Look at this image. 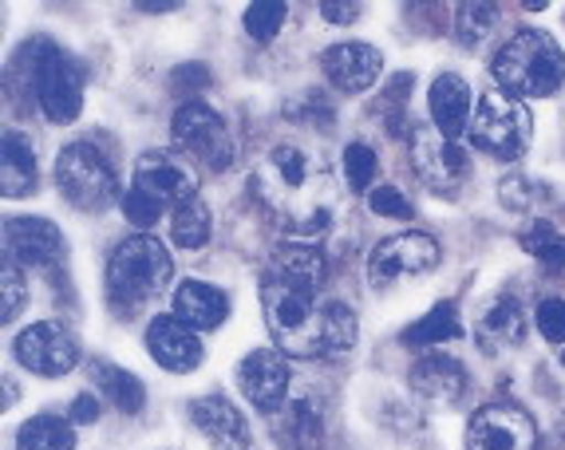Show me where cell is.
Here are the masks:
<instances>
[{
    "instance_id": "1",
    "label": "cell",
    "mask_w": 565,
    "mask_h": 450,
    "mask_svg": "<svg viewBox=\"0 0 565 450\" xmlns=\"http://www.w3.org/2000/svg\"><path fill=\"white\" fill-rule=\"evenodd\" d=\"M262 312L277 352L297 360L340 356L356 344V312L340 300H321V292L265 277Z\"/></svg>"
},
{
    "instance_id": "2",
    "label": "cell",
    "mask_w": 565,
    "mask_h": 450,
    "mask_svg": "<svg viewBox=\"0 0 565 450\" xmlns=\"http://www.w3.org/2000/svg\"><path fill=\"white\" fill-rule=\"evenodd\" d=\"M254 190L292 234L317 237L337 210V179L312 150L277 142L254 174Z\"/></svg>"
},
{
    "instance_id": "3",
    "label": "cell",
    "mask_w": 565,
    "mask_h": 450,
    "mask_svg": "<svg viewBox=\"0 0 565 450\" xmlns=\"http://www.w3.org/2000/svg\"><path fill=\"white\" fill-rule=\"evenodd\" d=\"M490 75L510 99H542L565 84V52L550 32L526 29L502 44Z\"/></svg>"
},
{
    "instance_id": "4",
    "label": "cell",
    "mask_w": 565,
    "mask_h": 450,
    "mask_svg": "<svg viewBox=\"0 0 565 450\" xmlns=\"http://www.w3.org/2000/svg\"><path fill=\"white\" fill-rule=\"evenodd\" d=\"M174 277L167 245L151 234H135L119 242L107 257V297L115 309L135 312L139 304L154 300Z\"/></svg>"
},
{
    "instance_id": "5",
    "label": "cell",
    "mask_w": 565,
    "mask_h": 450,
    "mask_svg": "<svg viewBox=\"0 0 565 450\" xmlns=\"http://www.w3.org/2000/svg\"><path fill=\"white\" fill-rule=\"evenodd\" d=\"M20 67L29 75L47 122L67 127V122L79 119V111H84V72L64 47H56L52 40H32L20 52Z\"/></svg>"
},
{
    "instance_id": "6",
    "label": "cell",
    "mask_w": 565,
    "mask_h": 450,
    "mask_svg": "<svg viewBox=\"0 0 565 450\" xmlns=\"http://www.w3.org/2000/svg\"><path fill=\"white\" fill-rule=\"evenodd\" d=\"M56 190L84 214H104L119 202V179L104 150L92 142H67L56 159Z\"/></svg>"
},
{
    "instance_id": "7",
    "label": "cell",
    "mask_w": 565,
    "mask_h": 450,
    "mask_svg": "<svg viewBox=\"0 0 565 450\" xmlns=\"http://www.w3.org/2000/svg\"><path fill=\"white\" fill-rule=\"evenodd\" d=\"M530 135H534V119H530V111L522 107V99H510L499 87L482 95L471 115V142L482 154L514 162L526 154Z\"/></svg>"
},
{
    "instance_id": "8",
    "label": "cell",
    "mask_w": 565,
    "mask_h": 450,
    "mask_svg": "<svg viewBox=\"0 0 565 450\" xmlns=\"http://www.w3.org/2000/svg\"><path fill=\"white\" fill-rule=\"evenodd\" d=\"M444 249L431 234L424 229H407V234H392L367 254V281L376 289H392L399 281H415L439 265Z\"/></svg>"
},
{
    "instance_id": "9",
    "label": "cell",
    "mask_w": 565,
    "mask_h": 450,
    "mask_svg": "<svg viewBox=\"0 0 565 450\" xmlns=\"http://www.w3.org/2000/svg\"><path fill=\"white\" fill-rule=\"evenodd\" d=\"M170 135L186 150L190 159H199L210 170H226L234 162V139H230L226 122L217 119L214 107L199 104V99H186V104L174 111L170 119Z\"/></svg>"
},
{
    "instance_id": "10",
    "label": "cell",
    "mask_w": 565,
    "mask_h": 450,
    "mask_svg": "<svg viewBox=\"0 0 565 450\" xmlns=\"http://www.w3.org/2000/svg\"><path fill=\"white\" fill-rule=\"evenodd\" d=\"M407 159H412L419 182L444 197H455L462 190V182L471 179V159H467V150H462L459 142L444 139V135L427 131V127H419V131L412 135V142H407Z\"/></svg>"
},
{
    "instance_id": "11",
    "label": "cell",
    "mask_w": 565,
    "mask_h": 450,
    "mask_svg": "<svg viewBox=\"0 0 565 450\" xmlns=\"http://www.w3.org/2000/svg\"><path fill=\"white\" fill-rule=\"evenodd\" d=\"M12 352L29 372L44 375V379H60V375L79 367V344L60 320H40V324L24 329L17 336V344H12Z\"/></svg>"
},
{
    "instance_id": "12",
    "label": "cell",
    "mask_w": 565,
    "mask_h": 450,
    "mask_svg": "<svg viewBox=\"0 0 565 450\" xmlns=\"http://www.w3.org/2000/svg\"><path fill=\"white\" fill-rule=\"evenodd\" d=\"M467 450H537V427L522 407L487 404L467 422Z\"/></svg>"
},
{
    "instance_id": "13",
    "label": "cell",
    "mask_w": 565,
    "mask_h": 450,
    "mask_svg": "<svg viewBox=\"0 0 565 450\" xmlns=\"http://www.w3.org/2000/svg\"><path fill=\"white\" fill-rule=\"evenodd\" d=\"M135 190L147 197H154L159 206H174L199 197V174L190 170L186 159L170 154V150H147L135 162Z\"/></svg>"
},
{
    "instance_id": "14",
    "label": "cell",
    "mask_w": 565,
    "mask_h": 450,
    "mask_svg": "<svg viewBox=\"0 0 565 450\" xmlns=\"http://www.w3.org/2000/svg\"><path fill=\"white\" fill-rule=\"evenodd\" d=\"M237 387L262 415H277L289 404V364L277 347H257L237 364Z\"/></svg>"
},
{
    "instance_id": "15",
    "label": "cell",
    "mask_w": 565,
    "mask_h": 450,
    "mask_svg": "<svg viewBox=\"0 0 565 450\" xmlns=\"http://www.w3.org/2000/svg\"><path fill=\"white\" fill-rule=\"evenodd\" d=\"M4 237H9V261L24 269L47 272L52 265H64V237H60V225L47 217H9Z\"/></svg>"
},
{
    "instance_id": "16",
    "label": "cell",
    "mask_w": 565,
    "mask_h": 450,
    "mask_svg": "<svg viewBox=\"0 0 565 450\" xmlns=\"http://www.w3.org/2000/svg\"><path fill=\"white\" fill-rule=\"evenodd\" d=\"M321 72L329 75V84L344 95H360L367 87H376L380 72H384V56H380L376 44H364V40H344V44H332L321 56Z\"/></svg>"
},
{
    "instance_id": "17",
    "label": "cell",
    "mask_w": 565,
    "mask_h": 450,
    "mask_svg": "<svg viewBox=\"0 0 565 450\" xmlns=\"http://www.w3.org/2000/svg\"><path fill=\"white\" fill-rule=\"evenodd\" d=\"M147 352L154 356V364L162 372L186 375L202 364V340L194 336V329H186L182 320L174 317H154L151 329H147Z\"/></svg>"
},
{
    "instance_id": "18",
    "label": "cell",
    "mask_w": 565,
    "mask_h": 450,
    "mask_svg": "<svg viewBox=\"0 0 565 450\" xmlns=\"http://www.w3.org/2000/svg\"><path fill=\"white\" fill-rule=\"evenodd\" d=\"M412 392L435 407L459 404L462 392H467V367L455 356H447V352H439V347H431V352H424V356L415 360Z\"/></svg>"
},
{
    "instance_id": "19",
    "label": "cell",
    "mask_w": 565,
    "mask_h": 450,
    "mask_svg": "<svg viewBox=\"0 0 565 450\" xmlns=\"http://www.w3.org/2000/svg\"><path fill=\"white\" fill-rule=\"evenodd\" d=\"M190 422H194V431L214 450L249 447V427H245L242 411L230 404L226 395H202V399H194V404H190Z\"/></svg>"
},
{
    "instance_id": "20",
    "label": "cell",
    "mask_w": 565,
    "mask_h": 450,
    "mask_svg": "<svg viewBox=\"0 0 565 450\" xmlns=\"http://www.w3.org/2000/svg\"><path fill=\"white\" fill-rule=\"evenodd\" d=\"M170 317L182 320L194 332H214L226 324L230 317V297L217 285L206 281H182L170 297Z\"/></svg>"
},
{
    "instance_id": "21",
    "label": "cell",
    "mask_w": 565,
    "mask_h": 450,
    "mask_svg": "<svg viewBox=\"0 0 565 450\" xmlns=\"http://www.w3.org/2000/svg\"><path fill=\"white\" fill-rule=\"evenodd\" d=\"M274 439L281 450H321V442H324L321 399H312V395L289 399V404L274 415Z\"/></svg>"
},
{
    "instance_id": "22",
    "label": "cell",
    "mask_w": 565,
    "mask_h": 450,
    "mask_svg": "<svg viewBox=\"0 0 565 450\" xmlns=\"http://www.w3.org/2000/svg\"><path fill=\"white\" fill-rule=\"evenodd\" d=\"M427 104H431V122L435 131L444 135V139H459L467 131V122H471L475 107H471V84L455 72L435 75L431 92H427Z\"/></svg>"
},
{
    "instance_id": "23",
    "label": "cell",
    "mask_w": 565,
    "mask_h": 450,
    "mask_svg": "<svg viewBox=\"0 0 565 450\" xmlns=\"http://www.w3.org/2000/svg\"><path fill=\"white\" fill-rule=\"evenodd\" d=\"M40 167H36V150L24 135L9 131L0 142V190L4 197H24L36 190Z\"/></svg>"
},
{
    "instance_id": "24",
    "label": "cell",
    "mask_w": 565,
    "mask_h": 450,
    "mask_svg": "<svg viewBox=\"0 0 565 450\" xmlns=\"http://www.w3.org/2000/svg\"><path fill=\"white\" fill-rule=\"evenodd\" d=\"M269 277L321 292L324 281H329V265H324V257L312 245H281L269 257Z\"/></svg>"
},
{
    "instance_id": "25",
    "label": "cell",
    "mask_w": 565,
    "mask_h": 450,
    "mask_svg": "<svg viewBox=\"0 0 565 450\" xmlns=\"http://www.w3.org/2000/svg\"><path fill=\"white\" fill-rule=\"evenodd\" d=\"M526 312L514 297H499L487 312L479 317V340L487 352H507L526 340Z\"/></svg>"
},
{
    "instance_id": "26",
    "label": "cell",
    "mask_w": 565,
    "mask_h": 450,
    "mask_svg": "<svg viewBox=\"0 0 565 450\" xmlns=\"http://www.w3.org/2000/svg\"><path fill=\"white\" fill-rule=\"evenodd\" d=\"M87 379L119 415H139L147 407V387L131 372H122V367L107 364V360H92L87 364Z\"/></svg>"
},
{
    "instance_id": "27",
    "label": "cell",
    "mask_w": 565,
    "mask_h": 450,
    "mask_svg": "<svg viewBox=\"0 0 565 450\" xmlns=\"http://www.w3.org/2000/svg\"><path fill=\"white\" fill-rule=\"evenodd\" d=\"M459 336H462L459 304H455V300H444V304H435L427 317H419L412 329L404 332V344H412V347H439L444 340H459Z\"/></svg>"
},
{
    "instance_id": "28",
    "label": "cell",
    "mask_w": 565,
    "mask_h": 450,
    "mask_svg": "<svg viewBox=\"0 0 565 450\" xmlns=\"http://www.w3.org/2000/svg\"><path fill=\"white\" fill-rule=\"evenodd\" d=\"M17 450H76V431L56 415H36L20 427Z\"/></svg>"
},
{
    "instance_id": "29",
    "label": "cell",
    "mask_w": 565,
    "mask_h": 450,
    "mask_svg": "<svg viewBox=\"0 0 565 450\" xmlns=\"http://www.w3.org/2000/svg\"><path fill=\"white\" fill-rule=\"evenodd\" d=\"M519 245L534 257L542 269L550 272H565V234L554 229L550 222H530L519 234Z\"/></svg>"
},
{
    "instance_id": "30",
    "label": "cell",
    "mask_w": 565,
    "mask_h": 450,
    "mask_svg": "<svg viewBox=\"0 0 565 450\" xmlns=\"http://www.w3.org/2000/svg\"><path fill=\"white\" fill-rule=\"evenodd\" d=\"M170 237H174V245H182V249H202V245L210 242V210L202 197H190V202H182V206L174 210V217H170Z\"/></svg>"
},
{
    "instance_id": "31",
    "label": "cell",
    "mask_w": 565,
    "mask_h": 450,
    "mask_svg": "<svg viewBox=\"0 0 565 450\" xmlns=\"http://www.w3.org/2000/svg\"><path fill=\"white\" fill-rule=\"evenodd\" d=\"M285 17H289V4H274V0H257V4H245L242 12V29L245 36H254L257 44H269L277 32L285 29Z\"/></svg>"
},
{
    "instance_id": "32",
    "label": "cell",
    "mask_w": 565,
    "mask_h": 450,
    "mask_svg": "<svg viewBox=\"0 0 565 450\" xmlns=\"http://www.w3.org/2000/svg\"><path fill=\"white\" fill-rule=\"evenodd\" d=\"M494 24H499L494 4H459V12H455V29H459V40L467 47H479Z\"/></svg>"
},
{
    "instance_id": "33",
    "label": "cell",
    "mask_w": 565,
    "mask_h": 450,
    "mask_svg": "<svg viewBox=\"0 0 565 450\" xmlns=\"http://www.w3.org/2000/svg\"><path fill=\"white\" fill-rule=\"evenodd\" d=\"M380 174V159L376 150L367 142H349L344 147V179L356 194H372V179Z\"/></svg>"
},
{
    "instance_id": "34",
    "label": "cell",
    "mask_w": 565,
    "mask_h": 450,
    "mask_svg": "<svg viewBox=\"0 0 565 450\" xmlns=\"http://www.w3.org/2000/svg\"><path fill=\"white\" fill-rule=\"evenodd\" d=\"M499 202L514 214H530L537 206V186L526 179V174H507L499 182Z\"/></svg>"
},
{
    "instance_id": "35",
    "label": "cell",
    "mask_w": 565,
    "mask_h": 450,
    "mask_svg": "<svg viewBox=\"0 0 565 450\" xmlns=\"http://www.w3.org/2000/svg\"><path fill=\"white\" fill-rule=\"evenodd\" d=\"M0 285H4V324L20 317V309L29 304V289H24V272H20L17 261H4V272H0Z\"/></svg>"
},
{
    "instance_id": "36",
    "label": "cell",
    "mask_w": 565,
    "mask_h": 450,
    "mask_svg": "<svg viewBox=\"0 0 565 450\" xmlns=\"http://www.w3.org/2000/svg\"><path fill=\"white\" fill-rule=\"evenodd\" d=\"M534 324L537 332L550 340V344H565V300L562 297H550L537 304L534 312Z\"/></svg>"
},
{
    "instance_id": "37",
    "label": "cell",
    "mask_w": 565,
    "mask_h": 450,
    "mask_svg": "<svg viewBox=\"0 0 565 450\" xmlns=\"http://www.w3.org/2000/svg\"><path fill=\"white\" fill-rule=\"evenodd\" d=\"M122 214H127V222L131 225H139V229H151L154 222H159V214H162V206L154 202V197H147V194H139V190H127L122 194Z\"/></svg>"
},
{
    "instance_id": "38",
    "label": "cell",
    "mask_w": 565,
    "mask_h": 450,
    "mask_svg": "<svg viewBox=\"0 0 565 450\" xmlns=\"http://www.w3.org/2000/svg\"><path fill=\"white\" fill-rule=\"evenodd\" d=\"M367 210L380 217H412V202L396 186H376L367 194Z\"/></svg>"
},
{
    "instance_id": "39",
    "label": "cell",
    "mask_w": 565,
    "mask_h": 450,
    "mask_svg": "<svg viewBox=\"0 0 565 450\" xmlns=\"http://www.w3.org/2000/svg\"><path fill=\"white\" fill-rule=\"evenodd\" d=\"M72 422H99V399L92 392L72 399Z\"/></svg>"
},
{
    "instance_id": "40",
    "label": "cell",
    "mask_w": 565,
    "mask_h": 450,
    "mask_svg": "<svg viewBox=\"0 0 565 450\" xmlns=\"http://www.w3.org/2000/svg\"><path fill=\"white\" fill-rule=\"evenodd\" d=\"M321 17L329 20V24H356L360 4H321Z\"/></svg>"
},
{
    "instance_id": "41",
    "label": "cell",
    "mask_w": 565,
    "mask_h": 450,
    "mask_svg": "<svg viewBox=\"0 0 565 450\" xmlns=\"http://www.w3.org/2000/svg\"><path fill=\"white\" fill-rule=\"evenodd\" d=\"M142 12H167V9H179V4H139Z\"/></svg>"
},
{
    "instance_id": "42",
    "label": "cell",
    "mask_w": 565,
    "mask_h": 450,
    "mask_svg": "<svg viewBox=\"0 0 565 450\" xmlns=\"http://www.w3.org/2000/svg\"><path fill=\"white\" fill-rule=\"evenodd\" d=\"M557 435H562V450H565V415H562V427H557Z\"/></svg>"
},
{
    "instance_id": "43",
    "label": "cell",
    "mask_w": 565,
    "mask_h": 450,
    "mask_svg": "<svg viewBox=\"0 0 565 450\" xmlns=\"http://www.w3.org/2000/svg\"><path fill=\"white\" fill-rule=\"evenodd\" d=\"M562 364H565V347H562Z\"/></svg>"
}]
</instances>
